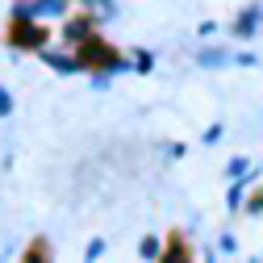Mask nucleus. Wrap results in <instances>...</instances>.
<instances>
[{
  "label": "nucleus",
  "mask_w": 263,
  "mask_h": 263,
  "mask_svg": "<svg viewBox=\"0 0 263 263\" xmlns=\"http://www.w3.org/2000/svg\"><path fill=\"white\" fill-rule=\"evenodd\" d=\"M88 63H96V67H121V54H113L109 46H101V42H84L80 46V67H88Z\"/></svg>",
  "instance_id": "1"
},
{
  "label": "nucleus",
  "mask_w": 263,
  "mask_h": 263,
  "mask_svg": "<svg viewBox=\"0 0 263 263\" xmlns=\"http://www.w3.org/2000/svg\"><path fill=\"white\" fill-rule=\"evenodd\" d=\"M29 21H34V17H29V13H17V25H13V42L21 46H42L46 42V34H42V29L38 25H29Z\"/></svg>",
  "instance_id": "2"
},
{
  "label": "nucleus",
  "mask_w": 263,
  "mask_h": 263,
  "mask_svg": "<svg viewBox=\"0 0 263 263\" xmlns=\"http://www.w3.org/2000/svg\"><path fill=\"white\" fill-rule=\"evenodd\" d=\"M42 63H50V67H59V71H76V67H80V59H67V54H50V50H42Z\"/></svg>",
  "instance_id": "3"
},
{
  "label": "nucleus",
  "mask_w": 263,
  "mask_h": 263,
  "mask_svg": "<svg viewBox=\"0 0 263 263\" xmlns=\"http://www.w3.org/2000/svg\"><path fill=\"white\" fill-rule=\"evenodd\" d=\"M25 13H29V17H50V13H54V17H59V13H63V0H42V5L25 9Z\"/></svg>",
  "instance_id": "4"
},
{
  "label": "nucleus",
  "mask_w": 263,
  "mask_h": 263,
  "mask_svg": "<svg viewBox=\"0 0 263 263\" xmlns=\"http://www.w3.org/2000/svg\"><path fill=\"white\" fill-rule=\"evenodd\" d=\"M67 38H71V42L92 38V21H71V25H67Z\"/></svg>",
  "instance_id": "5"
},
{
  "label": "nucleus",
  "mask_w": 263,
  "mask_h": 263,
  "mask_svg": "<svg viewBox=\"0 0 263 263\" xmlns=\"http://www.w3.org/2000/svg\"><path fill=\"white\" fill-rule=\"evenodd\" d=\"M255 25H259V9H247V13H242V21H238L234 29H238V34L247 38V34H251V29H255Z\"/></svg>",
  "instance_id": "6"
},
{
  "label": "nucleus",
  "mask_w": 263,
  "mask_h": 263,
  "mask_svg": "<svg viewBox=\"0 0 263 263\" xmlns=\"http://www.w3.org/2000/svg\"><path fill=\"white\" fill-rule=\"evenodd\" d=\"M159 251H163V247H159V238H142V247H138V255H142V259H159Z\"/></svg>",
  "instance_id": "7"
},
{
  "label": "nucleus",
  "mask_w": 263,
  "mask_h": 263,
  "mask_svg": "<svg viewBox=\"0 0 263 263\" xmlns=\"http://www.w3.org/2000/svg\"><path fill=\"white\" fill-rule=\"evenodd\" d=\"M84 5H88L92 13H101V17H113V5H109V0H84Z\"/></svg>",
  "instance_id": "8"
},
{
  "label": "nucleus",
  "mask_w": 263,
  "mask_h": 263,
  "mask_svg": "<svg viewBox=\"0 0 263 263\" xmlns=\"http://www.w3.org/2000/svg\"><path fill=\"white\" fill-rule=\"evenodd\" d=\"M9 109H13V105H9V96H5V92H0V117H5Z\"/></svg>",
  "instance_id": "9"
}]
</instances>
